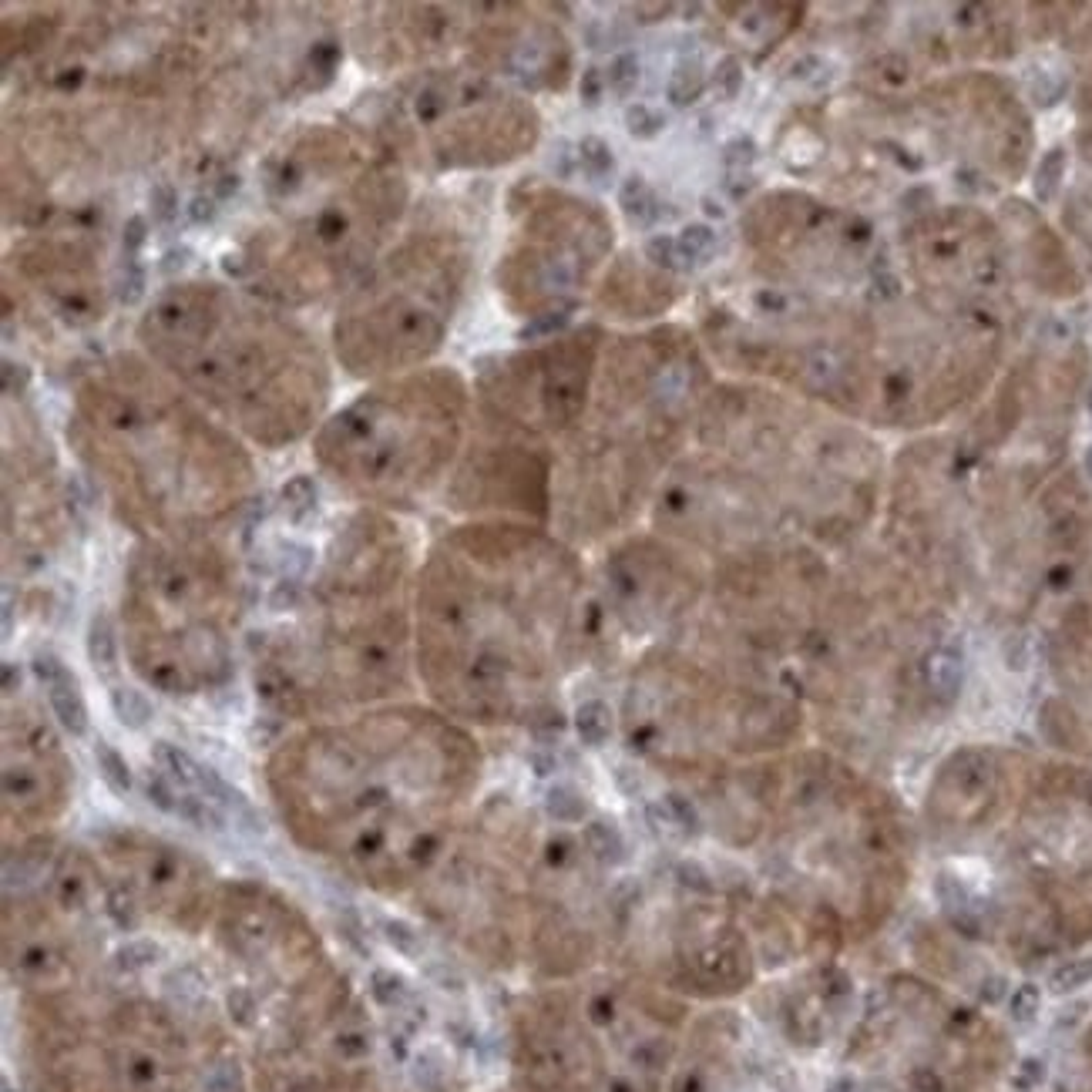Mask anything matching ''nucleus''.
Instances as JSON below:
<instances>
[{"label":"nucleus","instance_id":"f257e3e1","mask_svg":"<svg viewBox=\"0 0 1092 1092\" xmlns=\"http://www.w3.org/2000/svg\"><path fill=\"white\" fill-rule=\"evenodd\" d=\"M151 753H155V760L166 767L168 773H172L175 780H179L182 786H196L198 794L205 797V800L219 803V807H226L232 817H236L239 827H245L249 833H262L266 831V820H262V814L249 803V797L243 794V790H236L232 783H226V780L219 777V773L213 770V767H202L198 760H192L185 750H179L175 743H168V739H158L155 747H151Z\"/></svg>","mask_w":1092,"mask_h":1092},{"label":"nucleus","instance_id":"f03ea898","mask_svg":"<svg viewBox=\"0 0 1092 1092\" xmlns=\"http://www.w3.org/2000/svg\"><path fill=\"white\" fill-rule=\"evenodd\" d=\"M31 669H34V676H38V683L48 689V703H51V709H55L57 723L71 733V736L81 739L87 733V706H85V696H81L74 673L64 666L55 653H38L31 662Z\"/></svg>","mask_w":1092,"mask_h":1092},{"label":"nucleus","instance_id":"7ed1b4c3","mask_svg":"<svg viewBox=\"0 0 1092 1092\" xmlns=\"http://www.w3.org/2000/svg\"><path fill=\"white\" fill-rule=\"evenodd\" d=\"M87 659L104 676H111L119 666V642H115V629H111V619L104 612L91 615V625H87Z\"/></svg>","mask_w":1092,"mask_h":1092},{"label":"nucleus","instance_id":"20e7f679","mask_svg":"<svg viewBox=\"0 0 1092 1092\" xmlns=\"http://www.w3.org/2000/svg\"><path fill=\"white\" fill-rule=\"evenodd\" d=\"M961 679H965V669H961V656L955 649H938L931 659H927V683L931 689L942 696V700H955L961 689Z\"/></svg>","mask_w":1092,"mask_h":1092},{"label":"nucleus","instance_id":"39448f33","mask_svg":"<svg viewBox=\"0 0 1092 1092\" xmlns=\"http://www.w3.org/2000/svg\"><path fill=\"white\" fill-rule=\"evenodd\" d=\"M575 733L585 747H602L612 736V713L602 700H589L575 709Z\"/></svg>","mask_w":1092,"mask_h":1092},{"label":"nucleus","instance_id":"423d86ee","mask_svg":"<svg viewBox=\"0 0 1092 1092\" xmlns=\"http://www.w3.org/2000/svg\"><path fill=\"white\" fill-rule=\"evenodd\" d=\"M703 87H706L703 64L696 61V57H686V61L676 64V71H673V78H669V102L686 108V104H692L703 95Z\"/></svg>","mask_w":1092,"mask_h":1092},{"label":"nucleus","instance_id":"0eeeda50","mask_svg":"<svg viewBox=\"0 0 1092 1092\" xmlns=\"http://www.w3.org/2000/svg\"><path fill=\"white\" fill-rule=\"evenodd\" d=\"M95 763H98V773H102V780L108 783V790L115 797H125L128 790H132V770H128L125 756L111 747L108 739H98V743H95Z\"/></svg>","mask_w":1092,"mask_h":1092},{"label":"nucleus","instance_id":"6e6552de","mask_svg":"<svg viewBox=\"0 0 1092 1092\" xmlns=\"http://www.w3.org/2000/svg\"><path fill=\"white\" fill-rule=\"evenodd\" d=\"M175 814H179L182 820H189L192 827H198V831H213V833L226 831V814L215 810V803L205 800L202 794H179Z\"/></svg>","mask_w":1092,"mask_h":1092},{"label":"nucleus","instance_id":"1a4fd4ad","mask_svg":"<svg viewBox=\"0 0 1092 1092\" xmlns=\"http://www.w3.org/2000/svg\"><path fill=\"white\" fill-rule=\"evenodd\" d=\"M619 202L636 226H649V222L656 219V213H659V209H656L653 192H649L642 175H629V179H625V185H622V192H619Z\"/></svg>","mask_w":1092,"mask_h":1092},{"label":"nucleus","instance_id":"9d476101","mask_svg":"<svg viewBox=\"0 0 1092 1092\" xmlns=\"http://www.w3.org/2000/svg\"><path fill=\"white\" fill-rule=\"evenodd\" d=\"M585 847L592 850V857H598L602 864H619L625 857V844H622V833L615 831L606 820H595V824L585 827Z\"/></svg>","mask_w":1092,"mask_h":1092},{"label":"nucleus","instance_id":"9b49d317","mask_svg":"<svg viewBox=\"0 0 1092 1092\" xmlns=\"http://www.w3.org/2000/svg\"><path fill=\"white\" fill-rule=\"evenodd\" d=\"M111 709H115V716H119L128 730H142L151 720V703L138 689H128V686H115L111 689Z\"/></svg>","mask_w":1092,"mask_h":1092},{"label":"nucleus","instance_id":"f8f14e48","mask_svg":"<svg viewBox=\"0 0 1092 1092\" xmlns=\"http://www.w3.org/2000/svg\"><path fill=\"white\" fill-rule=\"evenodd\" d=\"M545 810H548L551 820L559 824H578L585 817V797L572 786H551L548 797H545Z\"/></svg>","mask_w":1092,"mask_h":1092},{"label":"nucleus","instance_id":"ddd939ff","mask_svg":"<svg viewBox=\"0 0 1092 1092\" xmlns=\"http://www.w3.org/2000/svg\"><path fill=\"white\" fill-rule=\"evenodd\" d=\"M1085 985H1092V955L1066 961V965H1059L1049 974V991L1052 995H1072V991L1085 989Z\"/></svg>","mask_w":1092,"mask_h":1092},{"label":"nucleus","instance_id":"4468645a","mask_svg":"<svg viewBox=\"0 0 1092 1092\" xmlns=\"http://www.w3.org/2000/svg\"><path fill=\"white\" fill-rule=\"evenodd\" d=\"M283 504L293 521H303L309 511H316V484L307 474H296L283 484Z\"/></svg>","mask_w":1092,"mask_h":1092},{"label":"nucleus","instance_id":"2eb2a0df","mask_svg":"<svg viewBox=\"0 0 1092 1092\" xmlns=\"http://www.w3.org/2000/svg\"><path fill=\"white\" fill-rule=\"evenodd\" d=\"M679 243V256L686 260V266L696 260H706L709 252L716 249V232L709 226H703V222H696V226H686L683 236L676 239Z\"/></svg>","mask_w":1092,"mask_h":1092},{"label":"nucleus","instance_id":"dca6fc26","mask_svg":"<svg viewBox=\"0 0 1092 1092\" xmlns=\"http://www.w3.org/2000/svg\"><path fill=\"white\" fill-rule=\"evenodd\" d=\"M578 158H582V168L592 175V179H606L615 166L612 149H609L602 138H595V135L582 138V145H578Z\"/></svg>","mask_w":1092,"mask_h":1092},{"label":"nucleus","instance_id":"f3484780","mask_svg":"<svg viewBox=\"0 0 1092 1092\" xmlns=\"http://www.w3.org/2000/svg\"><path fill=\"white\" fill-rule=\"evenodd\" d=\"M380 931H384V942L390 944V948L401 951V955H407V958H417L420 948H424L414 927L401 918H380Z\"/></svg>","mask_w":1092,"mask_h":1092},{"label":"nucleus","instance_id":"a211bd4d","mask_svg":"<svg viewBox=\"0 0 1092 1092\" xmlns=\"http://www.w3.org/2000/svg\"><path fill=\"white\" fill-rule=\"evenodd\" d=\"M639 85V57L636 55H619L609 68V87H612L619 98H629Z\"/></svg>","mask_w":1092,"mask_h":1092},{"label":"nucleus","instance_id":"6ab92c4d","mask_svg":"<svg viewBox=\"0 0 1092 1092\" xmlns=\"http://www.w3.org/2000/svg\"><path fill=\"white\" fill-rule=\"evenodd\" d=\"M145 296V269L132 256H121V279H119V299L125 307H135Z\"/></svg>","mask_w":1092,"mask_h":1092},{"label":"nucleus","instance_id":"aec40b11","mask_svg":"<svg viewBox=\"0 0 1092 1092\" xmlns=\"http://www.w3.org/2000/svg\"><path fill=\"white\" fill-rule=\"evenodd\" d=\"M625 128H629L632 138H656L666 128V119H662L659 111L649 108V104H632L625 111Z\"/></svg>","mask_w":1092,"mask_h":1092},{"label":"nucleus","instance_id":"412c9836","mask_svg":"<svg viewBox=\"0 0 1092 1092\" xmlns=\"http://www.w3.org/2000/svg\"><path fill=\"white\" fill-rule=\"evenodd\" d=\"M713 87L716 95L723 98V102H730V98L739 95V87H743V64H739V57H723V61L716 64L713 71Z\"/></svg>","mask_w":1092,"mask_h":1092},{"label":"nucleus","instance_id":"4be33fe9","mask_svg":"<svg viewBox=\"0 0 1092 1092\" xmlns=\"http://www.w3.org/2000/svg\"><path fill=\"white\" fill-rule=\"evenodd\" d=\"M149 205H151V215H155L162 226H172V219L179 215V196H175V189L168 185V182H158V185H151Z\"/></svg>","mask_w":1092,"mask_h":1092},{"label":"nucleus","instance_id":"5701e85b","mask_svg":"<svg viewBox=\"0 0 1092 1092\" xmlns=\"http://www.w3.org/2000/svg\"><path fill=\"white\" fill-rule=\"evenodd\" d=\"M158 955H162V948H158L155 942H125L119 948V955H115V961H119L121 968H128V972H135V968L151 965Z\"/></svg>","mask_w":1092,"mask_h":1092},{"label":"nucleus","instance_id":"b1692460","mask_svg":"<svg viewBox=\"0 0 1092 1092\" xmlns=\"http://www.w3.org/2000/svg\"><path fill=\"white\" fill-rule=\"evenodd\" d=\"M645 260H653L656 266L662 269H679L683 266V256H679V243L669 236H653L649 243H645Z\"/></svg>","mask_w":1092,"mask_h":1092},{"label":"nucleus","instance_id":"393cba45","mask_svg":"<svg viewBox=\"0 0 1092 1092\" xmlns=\"http://www.w3.org/2000/svg\"><path fill=\"white\" fill-rule=\"evenodd\" d=\"M373 995H377L380 1005H401L407 1002V985L390 972H373Z\"/></svg>","mask_w":1092,"mask_h":1092},{"label":"nucleus","instance_id":"a878e982","mask_svg":"<svg viewBox=\"0 0 1092 1092\" xmlns=\"http://www.w3.org/2000/svg\"><path fill=\"white\" fill-rule=\"evenodd\" d=\"M145 797H149V800L155 803L162 814H175L179 794H175V786L168 783L162 773H149V777H145Z\"/></svg>","mask_w":1092,"mask_h":1092},{"label":"nucleus","instance_id":"bb28decb","mask_svg":"<svg viewBox=\"0 0 1092 1092\" xmlns=\"http://www.w3.org/2000/svg\"><path fill=\"white\" fill-rule=\"evenodd\" d=\"M1008 1008H1012L1015 1021H1032L1038 1015V1008H1042V991L1036 985H1021V989H1015L1012 1005Z\"/></svg>","mask_w":1092,"mask_h":1092},{"label":"nucleus","instance_id":"cd10ccee","mask_svg":"<svg viewBox=\"0 0 1092 1092\" xmlns=\"http://www.w3.org/2000/svg\"><path fill=\"white\" fill-rule=\"evenodd\" d=\"M226 1008H229V1015L236 1019V1025H243V1029H249L252 1019H256V1002H252L249 989H229Z\"/></svg>","mask_w":1092,"mask_h":1092},{"label":"nucleus","instance_id":"c85d7f7f","mask_svg":"<svg viewBox=\"0 0 1092 1092\" xmlns=\"http://www.w3.org/2000/svg\"><path fill=\"white\" fill-rule=\"evenodd\" d=\"M145 239H149V226H145L142 215H132V219L125 222V232H121V256H132V260H138V252H142Z\"/></svg>","mask_w":1092,"mask_h":1092},{"label":"nucleus","instance_id":"c756f323","mask_svg":"<svg viewBox=\"0 0 1092 1092\" xmlns=\"http://www.w3.org/2000/svg\"><path fill=\"white\" fill-rule=\"evenodd\" d=\"M565 320H568L565 309H551V313H542L538 320L528 323L525 330H521V340H538V337H545V333L562 330V326H565Z\"/></svg>","mask_w":1092,"mask_h":1092},{"label":"nucleus","instance_id":"7c9ffc66","mask_svg":"<svg viewBox=\"0 0 1092 1092\" xmlns=\"http://www.w3.org/2000/svg\"><path fill=\"white\" fill-rule=\"evenodd\" d=\"M215 213H219V198L215 196H196L189 202V219L196 222V226H205V222H213Z\"/></svg>","mask_w":1092,"mask_h":1092},{"label":"nucleus","instance_id":"2f4dec72","mask_svg":"<svg viewBox=\"0 0 1092 1092\" xmlns=\"http://www.w3.org/2000/svg\"><path fill=\"white\" fill-rule=\"evenodd\" d=\"M753 142H750V138H733L730 145H726V151H723V162L726 166H750V162H753Z\"/></svg>","mask_w":1092,"mask_h":1092},{"label":"nucleus","instance_id":"473e14b6","mask_svg":"<svg viewBox=\"0 0 1092 1092\" xmlns=\"http://www.w3.org/2000/svg\"><path fill=\"white\" fill-rule=\"evenodd\" d=\"M602 87H606V78H602V71H598V68H589V71L582 74V102L585 104H598V98H602Z\"/></svg>","mask_w":1092,"mask_h":1092},{"label":"nucleus","instance_id":"72a5a7b5","mask_svg":"<svg viewBox=\"0 0 1092 1092\" xmlns=\"http://www.w3.org/2000/svg\"><path fill=\"white\" fill-rule=\"evenodd\" d=\"M189 256H192V249H185V245H182V249H172L166 256V262H162V269H166V273H175V269H182L185 262H189Z\"/></svg>","mask_w":1092,"mask_h":1092},{"label":"nucleus","instance_id":"f704fd0d","mask_svg":"<svg viewBox=\"0 0 1092 1092\" xmlns=\"http://www.w3.org/2000/svg\"><path fill=\"white\" fill-rule=\"evenodd\" d=\"M283 602H286V606H293V602H296V585H293V582H283L279 589L273 592V609H279Z\"/></svg>","mask_w":1092,"mask_h":1092},{"label":"nucleus","instance_id":"c9c22d12","mask_svg":"<svg viewBox=\"0 0 1092 1092\" xmlns=\"http://www.w3.org/2000/svg\"><path fill=\"white\" fill-rule=\"evenodd\" d=\"M239 189V179L236 175H222V182H219V192H215V198H229L232 196V192Z\"/></svg>","mask_w":1092,"mask_h":1092}]
</instances>
